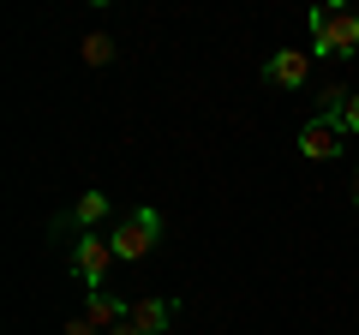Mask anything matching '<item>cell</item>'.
<instances>
[{
	"label": "cell",
	"mask_w": 359,
	"mask_h": 335,
	"mask_svg": "<svg viewBox=\"0 0 359 335\" xmlns=\"http://www.w3.org/2000/svg\"><path fill=\"white\" fill-rule=\"evenodd\" d=\"M311 42H318V54H335V60L359 54V13L353 6H311Z\"/></svg>",
	"instance_id": "6da1fadb"
},
{
	"label": "cell",
	"mask_w": 359,
	"mask_h": 335,
	"mask_svg": "<svg viewBox=\"0 0 359 335\" xmlns=\"http://www.w3.org/2000/svg\"><path fill=\"white\" fill-rule=\"evenodd\" d=\"M156 240H162V216H156L150 204H144V210H132V216H120V221H114V233H108L114 258H126V264L150 258V252H156Z\"/></svg>",
	"instance_id": "7a4b0ae2"
},
{
	"label": "cell",
	"mask_w": 359,
	"mask_h": 335,
	"mask_svg": "<svg viewBox=\"0 0 359 335\" xmlns=\"http://www.w3.org/2000/svg\"><path fill=\"white\" fill-rule=\"evenodd\" d=\"M108 264H114V245H108L102 233H84V240L72 245V275H78L84 287H102V270H108Z\"/></svg>",
	"instance_id": "3957f363"
},
{
	"label": "cell",
	"mask_w": 359,
	"mask_h": 335,
	"mask_svg": "<svg viewBox=\"0 0 359 335\" xmlns=\"http://www.w3.org/2000/svg\"><path fill=\"white\" fill-rule=\"evenodd\" d=\"M299 156H311V162H330V156H341V126L335 120H306L299 126Z\"/></svg>",
	"instance_id": "277c9868"
},
{
	"label": "cell",
	"mask_w": 359,
	"mask_h": 335,
	"mask_svg": "<svg viewBox=\"0 0 359 335\" xmlns=\"http://www.w3.org/2000/svg\"><path fill=\"white\" fill-rule=\"evenodd\" d=\"M306 78H311V54L306 48H282L276 60L264 66V84H282V90H299Z\"/></svg>",
	"instance_id": "5b68a950"
},
{
	"label": "cell",
	"mask_w": 359,
	"mask_h": 335,
	"mask_svg": "<svg viewBox=\"0 0 359 335\" xmlns=\"http://www.w3.org/2000/svg\"><path fill=\"white\" fill-rule=\"evenodd\" d=\"M126 311H132V306H126V299H114L108 287H90V294H84V317L96 323L102 335H108V329H120V323H126Z\"/></svg>",
	"instance_id": "8992f818"
},
{
	"label": "cell",
	"mask_w": 359,
	"mask_h": 335,
	"mask_svg": "<svg viewBox=\"0 0 359 335\" xmlns=\"http://www.w3.org/2000/svg\"><path fill=\"white\" fill-rule=\"evenodd\" d=\"M126 323L144 329V335H168V323H174V299H132Z\"/></svg>",
	"instance_id": "52a82bcc"
},
{
	"label": "cell",
	"mask_w": 359,
	"mask_h": 335,
	"mask_svg": "<svg viewBox=\"0 0 359 335\" xmlns=\"http://www.w3.org/2000/svg\"><path fill=\"white\" fill-rule=\"evenodd\" d=\"M108 216V192H84V198H78V210H72V221H78V228H96V221H102Z\"/></svg>",
	"instance_id": "ba28073f"
},
{
	"label": "cell",
	"mask_w": 359,
	"mask_h": 335,
	"mask_svg": "<svg viewBox=\"0 0 359 335\" xmlns=\"http://www.w3.org/2000/svg\"><path fill=\"white\" fill-rule=\"evenodd\" d=\"M114 60V36H108V30H90L84 36V66H108Z\"/></svg>",
	"instance_id": "9c48e42d"
},
{
	"label": "cell",
	"mask_w": 359,
	"mask_h": 335,
	"mask_svg": "<svg viewBox=\"0 0 359 335\" xmlns=\"http://www.w3.org/2000/svg\"><path fill=\"white\" fill-rule=\"evenodd\" d=\"M335 126H341V132H359V90L347 96V108H341V120H335Z\"/></svg>",
	"instance_id": "30bf717a"
},
{
	"label": "cell",
	"mask_w": 359,
	"mask_h": 335,
	"mask_svg": "<svg viewBox=\"0 0 359 335\" xmlns=\"http://www.w3.org/2000/svg\"><path fill=\"white\" fill-rule=\"evenodd\" d=\"M66 335H102V329H96L90 317H72V323H66Z\"/></svg>",
	"instance_id": "8fae6325"
},
{
	"label": "cell",
	"mask_w": 359,
	"mask_h": 335,
	"mask_svg": "<svg viewBox=\"0 0 359 335\" xmlns=\"http://www.w3.org/2000/svg\"><path fill=\"white\" fill-rule=\"evenodd\" d=\"M108 335H144V329H132V323H120V329H108Z\"/></svg>",
	"instance_id": "7c38bea8"
},
{
	"label": "cell",
	"mask_w": 359,
	"mask_h": 335,
	"mask_svg": "<svg viewBox=\"0 0 359 335\" xmlns=\"http://www.w3.org/2000/svg\"><path fill=\"white\" fill-rule=\"evenodd\" d=\"M353 204H359V192H353Z\"/></svg>",
	"instance_id": "4fadbf2b"
}]
</instances>
